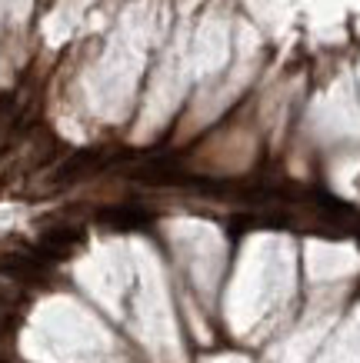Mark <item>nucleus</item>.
<instances>
[{"mask_svg":"<svg viewBox=\"0 0 360 363\" xmlns=\"http://www.w3.org/2000/svg\"><path fill=\"white\" fill-rule=\"evenodd\" d=\"M0 274L11 277V280H23V284H47L50 274L40 257H31V253L11 250V253H0Z\"/></svg>","mask_w":360,"mask_h":363,"instance_id":"obj_2","label":"nucleus"},{"mask_svg":"<svg viewBox=\"0 0 360 363\" xmlns=\"http://www.w3.org/2000/svg\"><path fill=\"white\" fill-rule=\"evenodd\" d=\"M100 167H107V154H104L100 147L77 150V154H70L64 164L54 170L50 184H54V187H67V184H74V180H84L87 174H97Z\"/></svg>","mask_w":360,"mask_h":363,"instance_id":"obj_1","label":"nucleus"},{"mask_svg":"<svg viewBox=\"0 0 360 363\" xmlns=\"http://www.w3.org/2000/svg\"><path fill=\"white\" fill-rule=\"evenodd\" d=\"M97 217L100 223H107L114 230H141V227L151 223V213L137 207H110V210H100Z\"/></svg>","mask_w":360,"mask_h":363,"instance_id":"obj_4","label":"nucleus"},{"mask_svg":"<svg viewBox=\"0 0 360 363\" xmlns=\"http://www.w3.org/2000/svg\"><path fill=\"white\" fill-rule=\"evenodd\" d=\"M77 247H84V230L80 227H50L37 243L44 260H67Z\"/></svg>","mask_w":360,"mask_h":363,"instance_id":"obj_3","label":"nucleus"}]
</instances>
